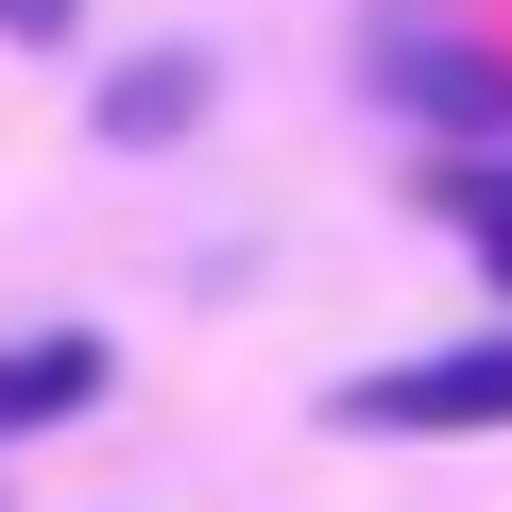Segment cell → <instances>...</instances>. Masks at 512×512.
<instances>
[{
  "mask_svg": "<svg viewBox=\"0 0 512 512\" xmlns=\"http://www.w3.org/2000/svg\"><path fill=\"white\" fill-rule=\"evenodd\" d=\"M69 18H86V0H0V35H18V52H69Z\"/></svg>",
  "mask_w": 512,
  "mask_h": 512,
  "instance_id": "cell-5",
  "label": "cell"
},
{
  "mask_svg": "<svg viewBox=\"0 0 512 512\" xmlns=\"http://www.w3.org/2000/svg\"><path fill=\"white\" fill-rule=\"evenodd\" d=\"M342 427H376V444H444V427H512V342H444V359H393V376H342Z\"/></svg>",
  "mask_w": 512,
  "mask_h": 512,
  "instance_id": "cell-1",
  "label": "cell"
},
{
  "mask_svg": "<svg viewBox=\"0 0 512 512\" xmlns=\"http://www.w3.org/2000/svg\"><path fill=\"white\" fill-rule=\"evenodd\" d=\"M444 222H461L495 274H512V171H478V154H461V171H444Z\"/></svg>",
  "mask_w": 512,
  "mask_h": 512,
  "instance_id": "cell-4",
  "label": "cell"
},
{
  "mask_svg": "<svg viewBox=\"0 0 512 512\" xmlns=\"http://www.w3.org/2000/svg\"><path fill=\"white\" fill-rule=\"evenodd\" d=\"M205 120V52H137V69H103V137L120 154H154V137H188Z\"/></svg>",
  "mask_w": 512,
  "mask_h": 512,
  "instance_id": "cell-3",
  "label": "cell"
},
{
  "mask_svg": "<svg viewBox=\"0 0 512 512\" xmlns=\"http://www.w3.org/2000/svg\"><path fill=\"white\" fill-rule=\"evenodd\" d=\"M103 393V342L86 325H52V342H0V444H18V427H69Z\"/></svg>",
  "mask_w": 512,
  "mask_h": 512,
  "instance_id": "cell-2",
  "label": "cell"
}]
</instances>
